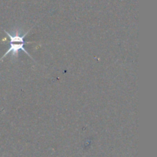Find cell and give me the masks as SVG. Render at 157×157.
<instances>
[{"label": "cell", "mask_w": 157, "mask_h": 157, "mask_svg": "<svg viewBox=\"0 0 157 157\" xmlns=\"http://www.w3.org/2000/svg\"><path fill=\"white\" fill-rule=\"evenodd\" d=\"M32 27L31 29H29L27 32H23V29H19V28H15V29H12L11 32H7L6 30H3V32L7 35V36L9 38V48H8L7 52L5 53V55H3L2 56V58H0V63L3 61L5 58L6 56L9 55V54H12L11 56L12 58H18V53H19L20 51H22L24 52L26 55L29 57H30L32 60L34 61V59L32 58V57L31 56L30 54L26 51V49L25 48V45L26 42L25 41V38L26 37V35L29 34V32L32 30Z\"/></svg>", "instance_id": "obj_1"}]
</instances>
